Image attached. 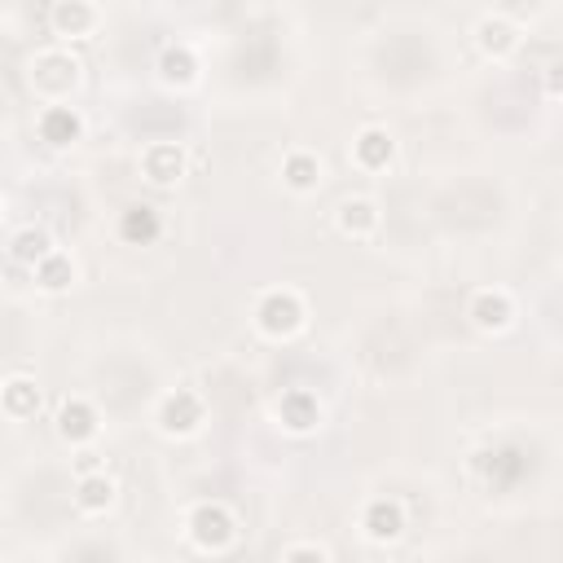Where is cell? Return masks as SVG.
I'll use <instances>...</instances> for the list:
<instances>
[{"instance_id": "19", "label": "cell", "mask_w": 563, "mask_h": 563, "mask_svg": "<svg viewBox=\"0 0 563 563\" xmlns=\"http://www.w3.org/2000/svg\"><path fill=\"white\" fill-rule=\"evenodd\" d=\"M282 185L295 189V194H312V189L321 185V163H317V154H308V150L286 154V158H282Z\"/></svg>"}, {"instance_id": "15", "label": "cell", "mask_w": 563, "mask_h": 563, "mask_svg": "<svg viewBox=\"0 0 563 563\" xmlns=\"http://www.w3.org/2000/svg\"><path fill=\"white\" fill-rule=\"evenodd\" d=\"M40 387H35V378H26V374H13L9 383H0V409L9 413V418H35L40 413Z\"/></svg>"}, {"instance_id": "14", "label": "cell", "mask_w": 563, "mask_h": 563, "mask_svg": "<svg viewBox=\"0 0 563 563\" xmlns=\"http://www.w3.org/2000/svg\"><path fill=\"white\" fill-rule=\"evenodd\" d=\"M352 158H356V167H365V172H383V167L396 158L391 132H387V128H361L356 141H352Z\"/></svg>"}, {"instance_id": "7", "label": "cell", "mask_w": 563, "mask_h": 563, "mask_svg": "<svg viewBox=\"0 0 563 563\" xmlns=\"http://www.w3.org/2000/svg\"><path fill=\"white\" fill-rule=\"evenodd\" d=\"M361 532H365L374 545L400 541V532H405V506H400L396 497H374V501H365V510H361Z\"/></svg>"}, {"instance_id": "10", "label": "cell", "mask_w": 563, "mask_h": 563, "mask_svg": "<svg viewBox=\"0 0 563 563\" xmlns=\"http://www.w3.org/2000/svg\"><path fill=\"white\" fill-rule=\"evenodd\" d=\"M48 26H53V35H62V40H84V35H92V26H97V9H92L88 0H57V4L48 9Z\"/></svg>"}, {"instance_id": "21", "label": "cell", "mask_w": 563, "mask_h": 563, "mask_svg": "<svg viewBox=\"0 0 563 563\" xmlns=\"http://www.w3.org/2000/svg\"><path fill=\"white\" fill-rule=\"evenodd\" d=\"M282 559H286V563H295V559H330V550L317 545V541H303V545H286Z\"/></svg>"}, {"instance_id": "24", "label": "cell", "mask_w": 563, "mask_h": 563, "mask_svg": "<svg viewBox=\"0 0 563 563\" xmlns=\"http://www.w3.org/2000/svg\"><path fill=\"white\" fill-rule=\"evenodd\" d=\"M255 4H273V0H255Z\"/></svg>"}, {"instance_id": "22", "label": "cell", "mask_w": 563, "mask_h": 563, "mask_svg": "<svg viewBox=\"0 0 563 563\" xmlns=\"http://www.w3.org/2000/svg\"><path fill=\"white\" fill-rule=\"evenodd\" d=\"M88 471H101L97 453H79V457H75V475H88Z\"/></svg>"}, {"instance_id": "6", "label": "cell", "mask_w": 563, "mask_h": 563, "mask_svg": "<svg viewBox=\"0 0 563 563\" xmlns=\"http://www.w3.org/2000/svg\"><path fill=\"white\" fill-rule=\"evenodd\" d=\"M466 317H471L475 330L501 334V330H510V321H515V299H510L506 290H475L471 303H466Z\"/></svg>"}, {"instance_id": "23", "label": "cell", "mask_w": 563, "mask_h": 563, "mask_svg": "<svg viewBox=\"0 0 563 563\" xmlns=\"http://www.w3.org/2000/svg\"><path fill=\"white\" fill-rule=\"evenodd\" d=\"M545 88H550V97H559V66H550V75H545Z\"/></svg>"}, {"instance_id": "8", "label": "cell", "mask_w": 563, "mask_h": 563, "mask_svg": "<svg viewBox=\"0 0 563 563\" xmlns=\"http://www.w3.org/2000/svg\"><path fill=\"white\" fill-rule=\"evenodd\" d=\"M97 427H101V418H97V405L92 400H84V396H66L62 400V409H57V435L66 444H88L97 435Z\"/></svg>"}, {"instance_id": "11", "label": "cell", "mask_w": 563, "mask_h": 563, "mask_svg": "<svg viewBox=\"0 0 563 563\" xmlns=\"http://www.w3.org/2000/svg\"><path fill=\"white\" fill-rule=\"evenodd\" d=\"M378 202L374 198H343L339 202V211H334V224H339V233L343 238H374L378 233Z\"/></svg>"}, {"instance_id": "16", "label": "cell", "mask_w": 563, "mask_h": 563, "mask_svg": "<svg viewBox=\"0 0 563 563\" xmlns=\"http://www.w3.org/2000/svg\"><path fill=\"white\" fill-rule=\"evenodd\" d=\"M75 506L84 515H101L114 506V479L106 471H88V475H75Z\"/></svg>"}, {"instance_id": "12", "label": "cell", "mask_w": 563, "mask_h": 563, "mask_svg": "<svg viewBox=\"0 0 563 563\" xmlns=\"http://www.w3.org/2000/svg\"><path fill=\"white\" fill-rule=\"evenodd\" d=\"M158 233H163V216L150 202H132L119 211V238L128 246H150V242H158Z\"/></svg>"}, {"instance_id": "20", "label": "cell", "mask_w": 563, "mask_h": 563, "mask_svg": "<svg viewBox=\"0 0 563 563\" xmlns=\"http://www.w3.org/2000/svg\"><path fill=\"white\" fill-rule=\"evenodd\" d=\"M9 251H13V260L18 264H35V260H44L48 251H53V238H48V229H18L13 233V242H9Z\"/></svg>"}, {"instance_id": "1", "label": "cell", "mask_w": 563, "mask_h": 563, "mask_svg": "<svg viewBox=\"0 0 563 563\" xmlns=\"http://www.w3.org/2000/svg\"><path fill=\"white\" fill-rule=\"evenodd\" d=\"M185 532H189V541H194L198 550L224 554V550L238 541V519H233V510L220 506V501H198V506L189 510V519H185Z\"/></svg>"}, {"instance_id": "25", "label": "cell", "mask_w": 563, "mask_h": 563, "mask_svg": "<svg viewBox=\"0 0 563 563\" xmlns=\"http://www.w3.org/2000/svg\"><path fill=\"white\" fill-rule=\"evenodd\" d=\"M0 282H4V268H0Z\"/></svg>"}, {"instance_id": "4", "label": "cell", "mask_w": 563, "mask_h": 563, "mask_svg": "<svg viewBox=\"0 0 563 563\" xmlns=\"http://www.w3.org/2000/svg\"><path fill=\"white\" fill-rule=\"evenodd\" d=\"M185 167H189V158H185L180 141H154V145H145V154H141V176H145L150 185H158V189L176 185V180L185 176Z\"/></svg>"}, {"instance_id": "18", "label": "cell", "mask_w": 563, "mask_h": 563, "mask_svg": "<svg viewBox=\"0 0 563 563\" xmlns=\"http://www.w3.org/2000/svg\"><path fill=\"white\" fill-rule=\"evenodd\" d=\"M158 79L172 84V88H189V84L198 79V57H194V48L167 44V48L158 53Z\"/></svg>"}, {"instance_id": "17", "label": "cell", "mask_w": 563, "mask_h": 563, "mask_svg": "<svg viewBox=\"0 0 563 563\" xmlns=\"http://www.w3.org/2000/svg\"><path fill=\"white\" fill-rule=\"evenodd\" d=\"M31 273H35V286L48 290V295H62V290L75 286V260L66 251H48L44 260L31 264Z\"/></svg>"}, {"instance_id": "3", "label": "cell", "mask_w": 563, "mask_h": 563, "mask_svg": "<svg viewBox=\"0 0 563 563\" xmlns=\"http://www.w3.org/2000/svg\"><path fill=\"white\" fill-rule=\"evenodd\" d=\"M202 418H207V405H202V396L198 391H189V387H176V391H167L163 400H158V413H154V422H158V431L163 435H194L198 427H202Z\"/></svg>"}, {"instance_id": "2", "label": "cell", "mask_w": 563, "mask_h": 563, "mask_svg": "<svg viewBox=\"0 0 563 563\" xmlns=\"http://www.w3.org/2000/svg\"><path fill=\"white\" fill-rule=\"evenodd\" d=\"M303 321H308V308L295 290H264L255 303V325L268 339H290L303 330Z\"/></svg>"}, {"instance_id": "13", "label": "cell", "mask_w": 563, "mask_h": 563, "mask_svg": "<svg viewBox=\"0 0 563 563\" xmlns=\"http://www.w3.org/2000/svg\"><path fill=\"white\" fill-rule=\"evenodd\" d=\"M79 136H84L79 110H70V106H48V110L40 114V141H44V145L66 150V145H75Z\"/></svg>"}, {"instance_id": "9", "label": "cell", "mask_w": 563, "mask_h": 563, "mask_svg": "<svg viewBox=\"0 0 563 563\" xmlns=\"http://www.w3.org/2000/svg\"><path fill=\"white\" fill-rule=\"evenodd\" d=\"M475 44H479L484 57L501 62V57H510V53L519 48V26H515L510 18H501V13H488V18H479V26H475Z\"/></svg>"}, {"instance_id": "5", "label": "cell", "mask_w": 563, "mask_h": 563, "mask_svg": "<svg viewBox=\"0 0 563 563\" xmlns=\"http://www.w3.org/2000/svg\"><path fill=\"white\" fill-rule=\"evenodd\" d=\"M277 422H282V431H290V435H312V431L321 427V400H317L308 387H290V391H282V400H277Z\"/></svg>"}]
</instances>
